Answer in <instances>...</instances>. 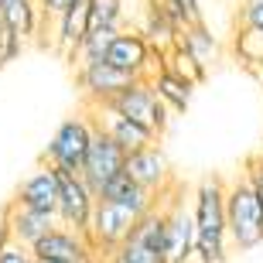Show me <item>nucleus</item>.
Here are the masks:
<instances>
[{"label": "nucleus", "mask_w": 263, "mask_h": 263, "mask_svg": "<svg viewBox=\"0 0 263 263\" xmlns=\"http://www.w3.org/2000/svg\"><path fill=\"white\" fill-rule=\"evenodd\" d=\"M192 229H195V263L229 260V233L222 209V178H205L192 198Z\"/></svg>", "instance_id": "obj_1"}, {"label": "nucleus", "mask_w": 263, "mask_h": 263, "mask_svg": "<svg viewBox=\"0 0 263 263\" xmlns=\"http://www.w3.org/2000/svg\"><path fill=\"white\" fill-rule=\"evenodd\" d=\"M222 209L233 250L250 253V250L263 246V205L243 171L233 178H222Z\"/></svg>", "instance_id": "obj_2"}, {"label": "nucleus", "mask_w": 263, "mask_h": 263, "mask_svg": "<svg viewBox=\"0 0 263 263\" xmlns=\"http://www.w3.org/2000/svg\"><path fill=\"white\" fill-rule=\"evenodd\" d=\"M164 233H161V263H195V229H192V209L175 195V188L157 195Z\"/></svg>", "instance_id": "obj_3"}, {"label": "nucleus", "mask_w": 263, "mask_h": 263, "mask_svg": "<svg viewBox=\"0 0 263 263\" xmlns=\"http://www.w3.org/2000/svg\"><path fill=\"white\" fill-rule=\"evenodd\" d=\"M109 106L120 109L123 117H130L134 123H140L144 130H151L154 137L164 134V130L171 127V117H175V113L154 96V89H151L147 79H134L130 86H123L117 96L109 99Z\"/></svg>", "instance_id": "obj_4"}, {"label": "nucleus", "mask_w": 263, "mask_h": 263, "mask_svg": "<svg viewBox=\"0 0 263 263\" xmlns=\"http://www.w3.org/2000/svg\"><path fill=\"white\" fill-rule=\"evenodd\" d=\"M89 137H92V120H89V113L62 120L59 130L51 134L48 147H45L41 164L59 167V171H79V167H82V157H86V147H89Z\"/></svg>", "instance_id": "obj_5"}, {"label": "nucleus", "mask_w": 263, "mask_h": 263, "mask_svg": "<svg viewBox=\"0 0 263 263\" xmlns=\"http://www.w3.org/2000/svg\"><path fill=\"white\" fill-rule=\"evenodd\" d=\"M137 219H140V215L127 212L123 205L106 202V198H96V205H92V215H89V226H86L89 246H92L99 256L113 253V250H117V246L130 236V229H134Z\"/></svg>", "instance_id": "obj_6"}, {"label": "nucleus", "mask_w": 263, "mask_h": 263, "mask_svg": "<svg viewBox=\"0 0 263 263\" xmlns=\"http://www.w3.org/2000/svg\"><path fill=\"white\" fill-rule=\"evenodd\" d=\"M55 181H59L55 222L68 226V229H76V233L86 236L89 215H92V205H96V192L82 181L79 171H59V167H55Z\"/></svg>", "instance_id": "obj_7"}, {"label": "nucleus", "mask_w": 263, "mask_h": 263, "mask_svg": "<svg viewBox=\"0 0 263 263\" xmlns=\"http://www.w3.org/2000/svg\"><path fill=\"white\" fill-rule=\"evenodd\" d=\"M103 59H106L113 68L127 72L130 79H147L151 72H157V68H161V51L151 48V45H147V41L140 38L134 28L117 31V38L109 41V48H106V55H103Z\"/></svg>", "instance_id": "obj_8"}, {"label": "nucleus", "mask_w": 263, "mask_h": 263, "mask_svg": "<svg viewBox=\"0 0 263 263\" xmlns=\"http://www.w3.org/2000/svg\"><path fill=\"white\" fill-rule=\"evenodd\" d=\"M34 260H48V263H103V256L89 246V239L68 226H51L38 243L31 246Z\"/></svg>", "instance_id": "obj_9"}, {"label": "nucleus", "mask_w": 263, "mask_h": 263, "mask_svg": "<svg viewBox=\"0 0 263 263\" xmlns=\"http://www.w3.org/2000/svg\"><path fill=\"white\" fill-rule=\"evenodd\" d=\"M123 161H127V151L120 144H113L103 130L92 127V137H89V147H86V157H82L79 175H82V181H86L92 192H99L113 175L123 171Z\"/></svg>", "instance_id": "obj_10"}, {"label": "nucleus", "mask_w": 263, "mask_h": 263, "mask_svg": "<svg viewBox=\"0 0 263 263\" xmlns=\"http://www.w3.org/2000/svg\"><path fill=\"white\" fill-rule=\"evenodd\" d=\"M123 171H127L140 188H147L151 195L171 192V161H167V154L157 147V140L130 151L127 161H123Z\"/></svg>", "instance_id": "obj_11"}, {"label": "nucleus", "mask_w": 263, "mask_h": 263, "mask_svg": "<svg viewBox=\"0 0 263 263\" xmlns=\"http://www.w3.org/2000/svg\"><path fill=\"white\" fill-rule=\"evenodd\" d=\"M76 82H79V89H82L86 106H92V103H109V99L117 96L123 86H130L134 79H130L127 72L113 68L106 59H96V62H79L76 65Z\"/></svg>", "instance_id": "obj_12"}, {"label": "nucleus", "mask_w": 263, "mask_h": 263, "mask_svg": "<svg viewBox=\"0 0 263 263\" xmlns=\"http://www.w3.org/2000/svg\"><path fill=\"white\" fill-rule=\"evenodd\" d=\"M89 120H92V127L103 130V134L113 140V144H120L123 151H137V147H144V144H154L157 137L151 134V130H144L140 123H134L130 117H123L120 109H113L109 103H92V106H86Z\"/></svg>", "instance_id": "obj_13"}, {"label": "nucleus", "mask_w": 263, "mask_h": 263, "mask_svg": "<svg viewBox=\"0 0 263 263\" xmlns=\"http://www.w3.org/2000/svg\"><path fill=\"white\" fill-rule=\"evenodd\" d=\"M48 24H51V48L62 55V62L72 65L79 45H82V38H86V31H89V4L79 0L76 7L62 10L59 17H48Z\"/></svg>", "instance_id": "obj_14"}, {"label": "nucleus", "mask_w": 263, "mask_h": 263, "mask_svg": "<svg viewBox=\"0 0 263 263\" xmlns=\"http://www.w3.org/2000/svg\"><path fill=\"white\" fill-rule=\"evenodd\" d=\"M21 209H31V212H45L55 215V202H59V181H55V167L38 164L28 178H21L17 192L10 198Z\"/></svg>", "instance_id": "obj_15"}, {"label": "nucleus", "mask_w": 263, "mask_h": 263, "mask_svg": "<svg viewBox=\"0 0 263 263\" xmlns=\"http://www.w3.org/2000/svg\"><path fill=\"white\" fill-rule=\"evenodd\" d=\"M134 31H137V34H140V38H144L154 51H161V55H164V51L178 41V31H181V24L171 17V10H167L161 0H144L140 24H137Z\"/></svg>", "instance_id": "obj_16"}, {"label": "nucleus", "mask_w": 263, "mask_h": 263, "mask_svg": "<svg viewBox=\"0 0 263 263\" xmlns=\"http://www.w3.org/2000/svg\"><path fill=\"white\" fill-rule=\"evenodd\" d=\"M0 222H4V233H7L10 243H21V246H34L41 236L48 233L55 226V215H45V212H31V209H21V205L10 202L4 212H0Z\"/></svg>", "instance_id": "obj_17"}, {"label": "nucleus", "mask_w": 263, "mask_h": 263, "mask_svg": "<svg viewBox=\"0 0 263 263\" xmlns=\"http://www.w3.org/2000/svg\"><path fill=\"white\" fill-rule=\"evenodd\" d=\"M96 198L117 202V205H123V209H127V212H134V215H144L147 209H154V205H157V195H151L147 188H140L134 178L127 175V171H120V175L109 178L106 185L96 192Z\"/></svg>", "instance_id": "obj_18"}, {"label": "nucleus", "mask_w": 263, "mask_h": 263, "mask_svg": "<svg viewBox=\"0 0 263 263\" xmlns=\"http://www.w3.org/2000/svg\"><path fill=\"white\" fill-rule=\"evenodd\" d=\"M175 45H181V48L192 55V59L198 62V65H215L219 62V55H222V45H219V38H215L212 31L205 28V21H195V24H185V28L178 31V41Z\"/></svg>", "instance_id": "obj_19"}, {"label": "nucleus", "mask_w": 263, "mask_h": 263, "mask_svg": "<svg viewBox=\"0 0 263 263\" xmlns=\"http://www.w3.org/2000/svg\"><path fill=\"white\" fill-rule=\"evenodd\" d=\"M147 82H151V89H154V96L161 99L171 113H185V109L192 106L195 86H192V82H185V79H178V76H171L167 68L151 72V76H147Z\"/></svg>", "instance_id": "obj_20"}, {"label": "nucleus", "mask_w": 263, "mask_h": 263, "mask_svg": "<svg viewBox=\"0 0 263 263\" xmlns=\"http://www.w3.org/2000/svg\"><path fill=\"white\" fill-rule=\"evenodd\" d=\"M38 0H0V24L14 38L28 41L38 31Z\"/></svg>", "instance_id": "obj_21"}, {"label": "nucleus", "mask_w": 263, "mask_h": 263, "mask_svg": "<svg viewBox=\"0 0 263 263\" xmlns=\"http://www.w3.org/2000/svg\"><path fill=\"white\" fill-rule=\"evenodd\" d=\"M161 68H167L171 76H178V79H185V82H192L195 89L205 82V72H209V68L198 65V62L192 59V55H188L181 45H171V48L161 55Z\"/></svg>", "instance_id": "obj_22"}, {"label": "nucleus", "mask_w": 263, "mask_h": 263, "mask_svg": "<svg viewBox=\"0 0 263 263\" xmlns=\"http://www.w3.org/2000/svg\"><path fill=\"white\" fill-rule=\"evenodd\" d=\"M89 28H127V0H86Z\"/></svg>", "instance_id": "obj_23"}, {"label": "nucleus", "mask_w": 263, "mask_h": 263, "mask_svg": "<svg viewBox=\"0 0 263 263\" xmlns=\"http://www.w3.org/2000/svg\"><path fill=\"white\" fill-rule=\"evenodd\" d=\"M117 31H123V28H89L86 38H82V45H79V51H76V62H72V65L103 59L106 48H109V41L117 38Z\"/></svg>", "instance_id": "obj_24"}, {"label": "nucleus", "mask_w": 263, "mask_h": 263, "mask_svg": "<svg viewBox=\"0 0 263 263\" xmlns=\"http://www.w3.org/2000/svg\"><path fill=\"white\" fill-rule=\"evenodd\" d=\"M103 263H161V253L151 250V246H144L140 239H134V236H127L113 253L103 256Z\"/></svg>", "instance_id": "obj_25"}, {"label": "nucleus", "mask_w": 263, "mask_h": 263, "mask_svg": "<svg viewBox=\"0 0 263 263\" xmlns=\"http://www.w3.org/2000/svg\"><path fill=\"white\" fill-rule=\"evenodd\" d=\"M236 55H239L243 65L263 68V31L239 28V34H236Z\"/></svg>", "instance_id": "obj_26"}, {"label": "nucleus", "mask_w": 263, "mask_h": 263, "mask_svg": "<svg viewBox=\"0 0 263 263\" xmlns=\"http://www.w3.org/2000/svg\"><path fill=\"white\" fill-rule=\"evenodd\" d=\"M161 4L171 10V17H175L181 28L202 21V0H161Z\"/></svg>", "instance_id": "obj_27"}, {"label": "nucleus", "mask_w": 263, "mask_h": 263, "mask_svg": "<svg viewBox=\"0 0 263 263\" xmlns=\"http://www.w3.org/2000/svg\"><path fill=\"white\" fill-rule=\"evenodd\" d=\"M239 28L263 31V0H246L239 7Z\"/></svg>", "instance_id": "obj_28"}, {"label": "nucleus", "mask_w": 263, "mask_h": 263, "mask_svg": "<svg viewBox=\"0 0 263 263\" xmlns=\"http://www.w3.org/2000/svg\"><path fill=\"white\" fill-rule=\"evenodd\" d=\"M21 51H24V41H21V38H14L10 31H4V28H0V68L7 65V62H14V59L21 55Z\"/></svg>", "instance_id": "obj_29"}, {"label": "nucleus", "mask_w": 263, "mask_h": 263, "mask_svg": "<svg viewBox=\"0 0 263 263\" xmlns=\"http://www.w3.org/2000/svg\"><path fill=\"white\" fill-rule=\"evenodd\" d=\"M243 175L250 178V185H253L256 198H260V205H263V151H260V154H253V157H250V161H246Z\"/></svg>", "instance_id": "obj_30"}, {"label": "nucleus", "mask_w": 263, "mask_h": 263, "mask_svg": "<svg viewBox=\"0 0 263 263\" xmlns=\"http://www.w3.org/2000/svg\"><path fill=\"white\" fill-rule=\"evenodd\" d=\"M0 263H34V256H31L28 246L4 239V243H0Z\"/></svg>", "instance_id": "obj_31"}, {"label": "nucleus", "mask_w": 263, "mask_h": 263, "mask_svg": "<svg viewBox=\"0 0 263 263\" xmlns=\"http://www.w3.org/2000/svg\"><path fill=\"white\" fill-rule=\"evenodd\" d=\"M79 0H38V14H45V17H59L62 10L76 7Z\"/></svg>", "instance_id": "obj_32"}, {"label": "nucleus", "mask_w": 263, "mask_h": 263, "mask_svg": "<svg viewBox=\"0 0 263 263\" xmlns=\"http://www.w3.org/2000/svg\"><path fill=\"white\" fill-rule=\"evenodd\" d=\"M4 239H7V233H4V222H0V243H4Z\"/></svg>", "instance_id": "obj_33"}, {"label": "nucleus", "mask_w": 263, "mask_h": 263, "mask_svg": "<svg viewBox=\"0 0 263 263\" xmlns=\"http://www.w3.org/2000/svg\"><path fill=\"white\" fill-rule=\"evenodd\" d=\"M0 28H4V24H0Z\"/></svg>", "instance_id": "obj_34"}]
</instances>
